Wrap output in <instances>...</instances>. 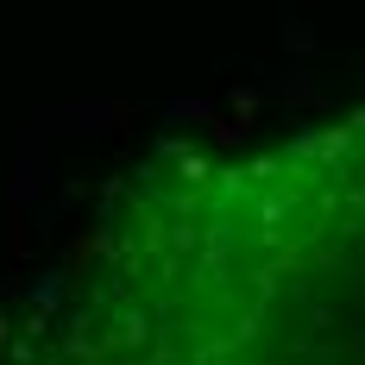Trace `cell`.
Here are the masks:
<instances>
[{
  "label": "cell",
  "mask_w": 365,
  "mask_h": 365,
  "mask_svg": "<svg viewBox=\"0 0 365 365\" xmlns=\"http://www.w3.org/2000/svg\"><path fill=\"white\" fill-rule=\"evenodd\" d=\"M359 113L170 145L108 195L38 365H359Z\"/></svg>",
  "instance_id": "cell-1"
}]
</instances>
